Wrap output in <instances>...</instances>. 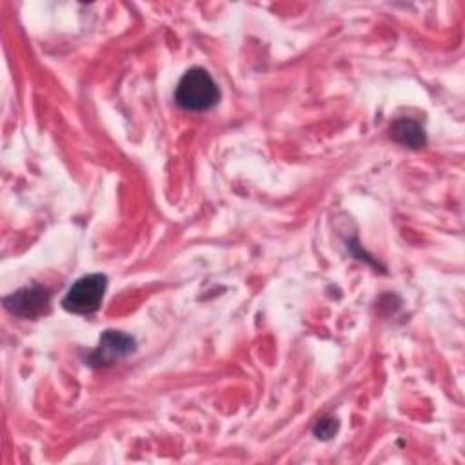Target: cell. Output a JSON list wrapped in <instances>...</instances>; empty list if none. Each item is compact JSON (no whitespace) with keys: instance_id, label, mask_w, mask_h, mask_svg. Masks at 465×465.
Wrapping results in <instances>:
<instances>
[{"instance_id":"1","label":"cell","mask_w":465,"mask_h":465,"mask_svg":"<svg viewBox=\"0 0 465 465\" xmlns=\"http://www.w3.org/2000/svg\"><path fill=\"white\" fill-rule=\"evenodd\" d=\"M220 100V89L203 67H193L180 78L174 102L185 111H207Z\"/></svg>"},{"instance_id":"6","label":"cell","mask_w":465,"mask_h":465,"mask_svg":"<svg viewBox=\"0 0 465 465\" xmlns=\"http://www.w3.org/2000/svg\"><path fill=\"white\" fill-rule=\"evenodd\" d=\"M338 427H340V423H338V420L334 416H323L312 427V434L318 440H331L338 432Z\"/></svg>"},{"instance_id":"5","label":"cell","mask_w":465,"mask_h":465,"mask_svg":"<svg viewBox=\"0 0 465 465\" xmlns=\"http://www.w3.org/2000/svg\"><path fill=\"white\" fill-rule=\"evenodd\" d=\"M391 138L405 147H411V149H420L425 145L427 138H425V131L423 127L414 122V120H396L392 125H391Z\"/></svg>"},{"instance_id":"2","label":"cell","mask_w":465,"mask_h":465,"mask_svg":"<svg viewBox=\"0 0 465 465\" xmlns=\"http://www.w3.org/2000/svg\"><path fill=\"white\" fill-rule=\"evenodd\" d=\"M105 289H107L105 274H100V272L85 274L69 287L67 294L62 300V305L65 311L73 314H91L100 307Z\"/></svg>"},{"instance_id":"3","label":"cell","mask_w":465,"mask_h":465,"mask_svg":"<svg viewBox=\"0 0 465 465\" xmlns=\"http://www.w3.org/2000/svg\"><path fill=\"white\" fill-rule=\"evenodd\" d=\"M51 292L44 285H27L4 298V305L9 312L20 318H38L49 311Z\"/></svg>"},{"instance_id":"4","label":"cell","mask_w":465,"mask_h":465,"mask_svg":"<svg viewBox=\"0 0 465 465\" xmlns=\"http://www.w3.org/2000/svg\"><path fill=\"white\" fill-rule=\"evenodd\" d=\"M136 347L134 338L122 331H105L100 336L98 345L87 354V363L93 367L111 365L127 354H131Z\"/></svg>"}]
</instances>
